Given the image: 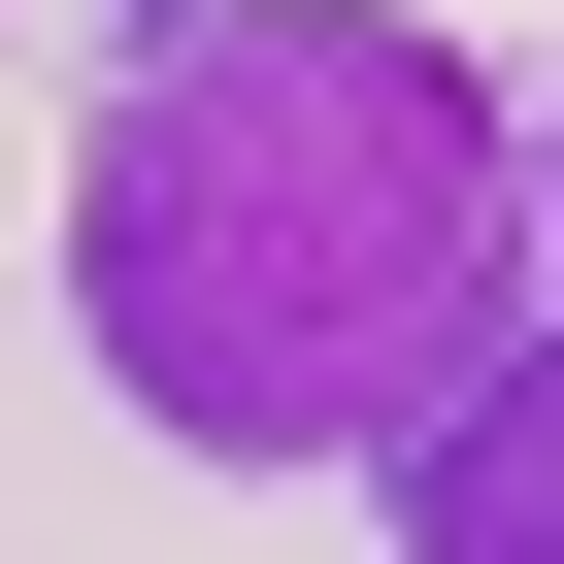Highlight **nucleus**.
<instances>
[{"label": "nucleus", "instance_id": "obj_1", "mask_svg": "<svg viewBox=\"0 0 564 564\" xmlns=\"http://www.w3.org/2000/svg\"><path fill=\"white\" fill-rule=\"evenodd\" d=\"M100 133H67V333L166 465H399L498 366V232L531 133L399 0H100Z\"/></svg>", "mask_w": 564, "mask_h": 564}, {"label": "nucleus", "instance_id": "obj_2", "mask_svg": "<svg viewBox=\"0 0 564 564\" xmlns=\"http://www.w3.org/2000/svg\"><path fill=\"white\" fill-rule=\"evenodd\" d=\"M399 564H564V333H498V366L399 432Z\"/></svg>", "mask_w": 564, "mask_h": 564}, {"label": "nucleus", "instance_id": "obj_3", "mask_svg": "<svg viewBox=\"0 0 564 564\" xmlns=\"http://www.w3.org/2000/svg\"><path fill=\"white\" fill-rule=\"evenodd\" d=\"M0 199H34V133H0Z\"/></svg>", "mask_w": 564, "mask_h": 564}]
</instances>
